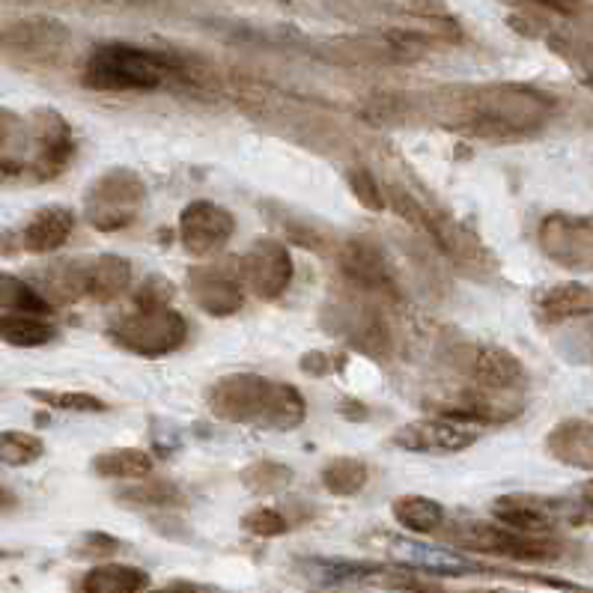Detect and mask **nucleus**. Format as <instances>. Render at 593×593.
<instances>
[{
    "label": "nucleus",
    "instance_id": "f03ea898",
    "mask_svg": "<svg viewBox=\"0 0 593 593\" xmlns=\"http://www.w3.org/2000/svg\"><path fill=\"white\" fill-rule=\"evenodd\" d=\"M555 107V99L537 87L489 84L451 99L447 119L480 138H522L546 126Z\"/></svg>",
    "mask_w": 593,
    "mask_h": 593
},
{
    "label": "nucleus",
    "instance_id": "9b49d317",
    "mask_svg": "<svg viewBox=\"0 0 593 593\" xmlns=\"http://www.w3.org/2000/svg\"><path fill=\"white\" fill-rule=\"evenodd\" d=\"M418 230H424V233L433 239L435 248H438L459 272H466V275L471 277H489L495 272V260L489 254L487 244L480 242L466 224L454 221L451 215L433 213L430 206H424Z\"/></svg>",
    "mask_w": 593,
    "mask_h": 593
},
{
    "label": "nucleus",
    "instance_id": "0eeeda50",
    "mask_svg": "<svg viewBox=\"0 0 593 593\" xmlns=\"http://www.w3.org/2000/svg\"><path fill=\"white\" fill-rule=\"evenodd\" d=\"M364 546H370L376 551H385L388 561L397 567L414 572H430V575H504L499 570H489L487 563L466 558L459 551L438 549L424 540H412V537H400V534H388V531H376L370 537H364Z\"/></svg>",
    "mask_w": 593,
    "mask_h": 593
},
{
    "label": "nucleus",
    "instance_id": "6e6552de",
    "mask_svg": "<svg viewBox=\"0 0 593 593\" xmlns=\"http://www.w3.org/2000/svg\"><path fill=\"white\" fill-rule=\"evenodd\" d=\"M301 575L319 588H388V591H435V584L421 582L414 570L394 572L381 563L361 561H329V558H308L298 563Z\"/></svg>",
    "mask_w": 593,
    "mask_h": 593
},
{
    "label": "nucleus",
    "instance_id": "cd10ccee",
    "mask_svg": "<svg viewBox=\"0 0 593 593\" xmlns=\"http://www.w3.org/2000/svg\"><path fill=\"white\" fill-rule=\"evenodd\" d=\"M391 516L400 528L412 531V534H438L445 528L447 513L435 499L426 495H400L394 499Z\"/></svg>",
    "mask_w": 593,
    "mask_h": 593
},
{
    "label": "nucleus",
    "instance_id": "ea45409f",
    "mask_svg": "<svg viewBox=\"0 0 593 593\" xmlns=\"http://www.w3.org/2000/svg\"><path fill=\"white\" fill-rule=\"evenodd\" d=\"M298 370L305 373V376H313V379H322V376H329V373L338 370V361L331 358L329 352L310 350L298 358Z\"/></svg>",
    "mask_w": 593,
    "mask_h": 593
},
{
    "label": "nucleus",
    "instance_id": "37998d69",
    "mask_svg": "<svg viewBox=\"0 0 593 593\" xmlns=\"http://www.w3.org/2000/svg\"><path fill=\"white\" fill-rule=\"evenodd\" d=\"M168 591H213V588H206V584H182V582H170Z\"/></svg>",
    "mask_w": 593,
    "mask_h": 593
},
{
    "label": "nucleus",
    "instance_id": "1a4fd4ad",
    "mask_svg": "<svg viewBox=\"0 0 593 593\" xmlns=\"http://www.w3.org/2000/svg\"><path fill=\"white\" fill-rule=\"evenodd\" d=\"M322 326L350 343L352 350L361 355H370L376 361H385L394 350V338L388 322L379 310L364 305V301H338L329 305L322 313Z\"/></svg>",
    "mask_w": 593,
    "mask_h": 593
},
{
    "label": "nucleus",
    "instance_id": "f3484780",
    "mask_svg": "<svg viewBox=\"0 0 593 593\" xmlns=\"http://www.w3.org/2000/svg\"><path fill=\"white\" fill-rule=\"evenodd\" d=\"M36 185V138L31 114L0 107V189Z\"/></svg>",
    "mask_w": 593,
    "mask_h": 593
},
{
    "label": "nucleus",
    "instance_id": "39448f33",
    "mask_svg": "<svg viewBox=\"0 0 593 593\" xmlns=\"http://www.w3.org/2000/svg\"><path fill=\"white\" fill-rule=\"evenodd\" d=\"M147 182L138 170L111 168L84 191V221L99 233H119L138 221L147 203Z\"/></svg>",
    "mask_w": 593,
    "mask_h": 593
},
{
    "label": "nucleus",
    "instance_id": "9d476101",
    "mask_svg": "<svg viewBox=\"0 0 593 593\" xmlns=\"http://www.w3.org/2000/svg\"><path fill=\"white\" fill-rule=\"evenodd\" d=\"M537 244L561 269L593 272V215H546L537 227Z\"/></svg>",
    "mask_w": 593,
    "mask_h": 593
},
{
    "label": "nucleus",
    "instance_id": "a211bd4d",
    "mask_svg": "<svg viewBox=\"0 0 593 593\" xmlns=\"http://www.w3.org/2000/svg\"><path fill=\"white\" fill-rule=\"evenodd\" d=\"M236 233V218L213 201H191L180 213V242L191 256H213Z\"/></svg>",
    "mask_w": 593,
    "mask_h": 593
},
{
    "label": "nucleus",
    "instance_id": "58836bf2",
    "mask_svg": "<svg viewBox=\"0 0 593 593\" xmlns=\"http://www.w3.org/2000/svg\"><path fill=\"white\" fill-rule=\"evenodd\" d=\"M170 298H173V286L164 277L152 275L135 293V308H164L170 305Z\"/></svg>",
    "mask_w": 593,
    "mask_h": 593
},
{
    "label": "nucleus",
    "instance_id": "4be33fe9",
    "mask_svg": "<svg viewBox=\"0 0 593 593\" xmlns=\"http://www.w3.org/2000/svg\"><path fill=\"white\" fill-rule=\"evenodd\" d=\"M191 301L215 319L233 317L244 305V284H239L227 269L218 265H191L189 269Z\"/></svg>",
    "mask_w": 593,
    "mask_h": 593
},
{
    "label": "nucleus",
    "instance_id": "4468645a",
    "mask_svg": "<svg viewBox=\"0 0 593 593\" xmlns=\"http://www.w3.org/2000/svg\"><path fill=\"white\" fill-rule=\"evenodd\" d=\"M239 275L242 284L263 301H275L289 289L296 265L293 254L284 242L277 239H256L239 260Z\"/></svg>",
    "mask_w": 593,
    "mask_h": 593
},
{
    "label": "nucleus",
    "instance_id": "a19ab883",
    "mask_svg": "<svg viewBox=\"0 0 593 593\" xmlns=\"http://www.w3.org/2000/svg\"><path fill=\"white\" fill-rule=\"evenodd\" d=\"M338 414L343 421H352V424H364V421H370V406L361 403L355 397H343L338 403Z\"/></svg>",
    "mask_w": 593,
    "mask_h": 593
},
{
    "label": "nucleus",
    "instance_id": "ddd939ff",
    "mask_svg": "<svg viewBox=\"0 0 593 593\" xmlns=\"http://www.w3.org/2000/svg\"><path fill=\"white\" fill-rule=\"evenodd\" d=\"M338 269L346 277L352 289H358L364 296L379 298H400V286L394 281L388 256L379 244L370 239H346L338 242Z\"/></svg>",
    "mask_w": 593,
    "mask_h": 593
},
{
    "label": "nucleus",
    "instance_id": "473e14b6",
    "mask_svg": "<svg viewBox=\"0 0 593 593\" xmlns=\"http://www.w3.org/2000/svg\"><path fill=\"white\" fill-rule=\"evenodd\" d=\"M52 301L24 277L0 272V310H24V313H52Z\"/></svg>",
    "mask_w": 593,
    "mask_h": 593
},
{
    "label": "nucleus",
    "instance_id": "72a5a7b5",
    "mask_svg": "<svg viewBox=\"0 0 593 593\" xmlns=\"http://www.w3.org/2000/svg\"><path fill=\"white\" fill-rule=\"evenodd\" d=\"M45 442L39 435L22 433V430H3L0 433V466L24 468L43 459Z\"/></svg>",
    "mask_w": 593,
    "mask_h": 593
},
{
    "label": "nucleus",
    "instance_id": "7ed1b4c3",
    "mask_svg": "<svg viewBox=\"0 0 593 593\" xmlns=\"http://www.w3.org/2000/svg\"><path fill=\"white\" fill-rule=\"evenodd\" d=\"M180 81H191L180 54L132 43L99 45L81 69V84L93 93H152Z\"/></svg>",
    "mask_w": 593,
    "mask_h": 593
},
{
    "label": "nucleus",
    "instance_id": "4c0bfd02",
    "mask_svg": "<svg viewBox=\"0 0 593 593\" xmlns=\"http://www.w3.org/2000/svg\"><path fill=\"white\" fill-rule=\"evenodd\" d=\"M123 549V543L117 537H111L105 531H87L81 540L75 543V558H87V561H95V558H111Z\"/></svg>",
    "mask_w": 593,
    "mask_h": 593
},
{
    "label": "nucleus",
    "instance_id": "20e7f679",
    "mask_svg": "<svg viewBox=\"0 0 593 593\" xmlns=\"http://www.w3.org/2000/svg\"><path fill=\"white\" fill-rule=\"evenodd\" d=\"M105 334L119 350L152 361L173 355L185 346L189 322L180 310L170 308V305H164V308H135L132 313L111 319Z\"/></svg>",
    "mask_w": 593,
    "mask_h": 593
},
{
    "label": "nucleus",
    "instance_id": "aec40b11",
    "mask_svg": "<svg viewBox=\"0 0 593 593\" xmlns=\"http://www.w3.org/2000/svg\"><path fill=\"white\" fill-rule=\"evenodd\" d=\"M69 45V31L52 19H27L0 27V54H12L33 64L57 60Z\"/></svg>",
    "mask_w": 593,
    "mask_h": 593
},
{
    "label": "nucleus",
    "instance_id": "a878e982",
    "mask_svg": "<svg viewBox=\"0 0 593 593\" xmlns=\"http://www.w3.org/2000/svg\"><path fill=\"white\" fill-rule=\"evenodd\" d=\"M57 340V329L43 313H24V310H3L0 313V343L15 350H39Z\"/></svg>",
    "mask_w": 593,
    "mask_h": 593
},
{
    "label": "nucleus",
    "instance_id": "f257e3e1",
    "mask_svg": "<svg viewBox=\"0 0 593 593\" xmlns=\"http://www.w3.org/2000/svg\"><path fill=\"white\" fill-rule=\"evenodd\" d=\"M206 409L227 424L256 426L272 433L298 430L308 418V403L298 388L260 373H227L206 391Z\"/></svg>",
    "mask_w": 593,
    "mask_h": 593
},
{
    "label": "nucleus",
    "instance_id": "c756f323",
    "mask_svg": "<svg viewBox=\"0 0 593 593\" xmlns=\"http://www.w3.org/2000/svg\"><path fill=\"white\" fill-rule=\"evenodd\" d=\"M117 501L123 508L135 510H176L185 508V492L170 480H144L135 487H126L117 492Z\"/></svg>",
    "mask_w": 593,
    "mask_h": 593
},
{
    "label": "nucleus",
    "instance_id": "c85d7f7f",
    "mask_svg": "<svg viewBox=\"0 0 593 593\" xmlns=\"http://www.w3.org/2000/svg\"><path fill=\"white\" fill-rule=\"evenodd\" d=\"M90 468L105 480H140L152 475V456L140 447H114L105 454H95Z\"/></svg>",
    "mask_w": 593,
    "mask_h": 593
},
{
    "label": "nucleus",
    "instance_id": "423d86ee",
    "mask_svg": "<svg viewBox=\"0 0 593 593\" xmlns=\"http://www.w3.org/2000/svg\"><path fill=\"white\" fill-rule=\"evenodd\" d=\"M459 549L477 555H495L508 561L551 563L561 561L563 546L551 534H528V531L508 528V525H487V522H459L456 531H438Z\"/></svg>",
    "mask_w": 593,
    "mask_h": 593
},
{
    "label": "nucleus",
    "instance_id": "c03bdc74",
    "mask_svg": "<svg viewBox=\"0 0 593 593\" xmlns=\"http://www.w3.org/2000/svg\"><path fill=\"white\" fill-rule=\"evenodd\" d=\"M584 81H588V87H591V90H593V69H591V72H588V78H584Z\"/></svg>",
    "mask_w": 593,
    "mask_h": 593
},
{
    "label": "nucleus",
    "instance_id": "bb28decb",
    "mask_svg": "<svg viewBox=\"0 0 593 593\" xmlns=\"http://www.w3.org/2000/svg\"><path fill=\"white\" fill-rule=\"evenodd\" d=\"M152 579L140 567L128 563H99L90 572L81 575L78 591L81 593H140L147 591Z\"/></svg>",
    "mask_w": 593,
    "mask_h": 593
},
{
    "label": "nucleus",
    "instance_id": "dca6fc26",
    "mask_svg": "<svg viewBox=\"0 0 593 593\" xmlns=\"http://www.w3.org/2000/svg\"><path fill=\"white\" fill-rule=\"evenodd\" d=\"M75 221L69 206H43L19 230L0 233V254H52L69 242Z\"/></svg>",
    "mask_w": 593,
    "mask_h": 593
},
{
    "label": "nucleus",
    "instance_id": "6ab92c4d",
    "mask_svg": "<svg viewBox=\"0 0 593 593\" xmlns=\"http://www.w3.org/2000/svg\"><path fill=\"white\" fill-rule=\"evenodd\" d=\"M492 516H495L501 525H508V528L528 531V534H555V528H558L563 520H582L579 504L572 510L567 501L525 495V492L501 495V499L492 504Z\"/></svg>",
    "mask_w": 593,
    "mask_h": 593
},
{
    "label": "nucleus",
    "instance_id": "2eb2a0df",
    "mask_svg": "<svg viewBox=\"0 0 593 593\" xmlns=\"http://www.w3.org/2000/svg\"><path fill=\"white\" fill-rule=\"evenodd\" d=\"M475 424H463V421H454V418H424V421H412V424H403L397 433L391 435V445L400 447V451H409V454H433V456H451L463 454L468 447L477 445Z\"/></svg>",
    "mask_w": 593,
    "mask_h": 593
},
{
    "label": "nucleus",
    "instance_id": "412c9836",
    "mask_svg": "<svg viewBox=\"0 0 593 593\" xmlns=\"http://www.w3.org/2000/svg\"><path fill=\"white\" fill-rule=\"evenodd\" d=\"M466 373L471 385L489 388V391L501 394H522L525 391V364L504 346H492V343H477L471 346L466 358Z\"/></svg>",
    "mask_w": 593,
    "mask_h": 593
},
{
    "label": "nucleus",
    "instance_id": "f704fd0d",
    "mask_svg": "<svg viewBox=\"0 0 593 593\" xmlns=\"http://www.w3.org/2000/svg\"><path fill=\"white\" fill-rule=\"evenodd\" d=\"M31 397L36 403L54 409V412H75V414L107 412L105 400H99L95 394L87 391H43V388H36V391H31Z\"/></svg>",
    "mask_w": 593,
    "mask_h": 593
},
{
    "label": "nucleus",
    "instance_id": "5701e85b",
    "mask_svg": "<svg viewBox=\"0 0 593 593\" xmlns=\"http://www.w3.org/2000/svg\"><path fill=\"white\" fill-rule=\"evenodd\" d=\"M132 286V263L119 254L81 256V296L95 305H111Z\"/></svg>",
    "mask_w": 593,
    "mask_h": 593
},
{
    "label": "nucleus",
    "instance_id": "79ce46f5",
    "mask_svg": "<svg viewBox=\"0 0 593 593\" xmlns=\"http://www.w3.org/2000/svg\"><path fill=\"white\" fill-rule=\"evenodd\" d=\"M579 513H582V520L593 522V480H588L582 487V504H579Z\"/></svg>",
    "mask_w": 593,
    "mask_h": 593
},
{
    "label": "nucleus",
    "instance_id": "f8f14e48",
    "mask_svg": "<svg viewBox=\"0 0 593 593\" xmlns=\"http://www.w3.org/2000/svg\"><path fill=\"white\" fill-rule=\"evenodd\" d=\"M33 138H36V185L60 180L78 156L72 123L54 107H33Z\"/></svg>",
    "mask_w": 593,
    "mask_h": 593
},
{
    "label": "nucleus",
    "instance_id": "7c9ffc66",
    "mask_svg": "<svg viewBox=\"0 0 593 593\" xmlns=\"http://www.w3.org/2000/svg\"><path fill=\"white\" fill-rule=\"evenodd\" d=\"M367 466H364V459H355V456H334L329 459L322 471H319V480H322V487L326 492H331L334 499H352V495H358L361 489L367 487Z\"/></svg>",
    "mask_w": 593,
    "mask_h": 593
},
{
    "label": "nucleus",
    "instance_id": "393cba45",
    "mask_svg": "<svg viewBox=\"0 0 593 593\" xmlns=\"http://www.w3.org/2000/svg\"><path fill=\"white\" fill-rule=\"evenodd\" d=\"M534 308H537V317L543 322H567V319L593 317V289L584 284H575V281L555 284L534 298Z\"/></svg>",
    "mask_w": 593,
    "mask_h": 593
},
{
    "label": "nucleus",
    "instance_id": "b1692460",
    "mask_svg": "<svg viewBox=\"0 0 593 593\" xmlns=\"http://www.w3.org/2000/svg\"><path fill=\"white\" fill-rule=\"evenodd\" d=\"M546 451L555 463L575 471H593V421L567 418L546 435Z\"/></svg>",
    "mask_w": 593,
    "mask_h": 593
},
{
    "label": "nucleus",
    "instance_id": "2f4dec72",
    "mask_svg": "<svg viewBox=\"0 0 593 593\" xmlns=\"http://www.w3.org/2000/svg\"><path fill=\"white\" fill-rule=\"evenodd\" d=\"M293 477H296V471L289 466H284V463H275V459H256V463H251L248 468H242L239 480H242V487L248 489L251 495L265 499V495L284 492V489L293 483Z\"/></svg>",
    "mask_w": 593,
    "mask_h": 593
},
{
    "label": "nucleus",
    "instance_id": "c9c22d12",
    "mask_svg": "<svg viewBox=\"0 0 593 593\" xmlns=\"http://www.w3.org/2000/svg\"><path fill=\"white\" fill-rule=\"evenodd\" d=\"M346 185H350L355 201H358L364 209H370V213H385V209H388V194L381 191V185L367 168L346 170Z\"/></svg>",
    "mask_w": 593,
    "mask_h": 593
},
{
    "label": "nucleus",
    "instance_id": "e433bc0d",
    "mask_svg": "<svg viewBox=\"0 0 593 593\" xmlns=\"http://www.w3.org/2000/svg\"><path fill=\"white\" fill-rule=\"evenodd\" d=\"M242 528L248 534H254L260 540H275V537H284L286 531L293 528L284 513L275 508H256L251 510L248 516H242Z\"/></svg>",
    "mask_w": 593,
    "mask_h": 593
},
{
    "label": "nucleus",
    "instance_id": "a18cd8bd",
    "mask_svg": "<svg viewBox=\"0 0 593 593\" xmlns=\"http://www.w3.org/2000/svg\"><path fill=\"white\" fill-rule=\"evenodd\" d=\"M3 504H7V495H3V492H0V508H3Z\"/></svg>",
    "mask_w": 593,
    "mask_h": 593
}]
</instances>
